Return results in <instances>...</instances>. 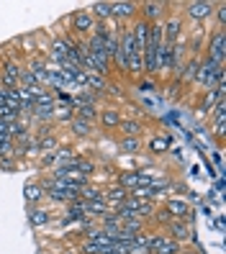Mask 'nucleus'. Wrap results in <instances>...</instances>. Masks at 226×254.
Masks as SVG:
<instances>
[{"label": "nucleus", "mask_w": 226, "mask_h": 254, "mask_svg": "<svg viewBox=\"0 0 226 254\" xmlns=\"http://www.w3.org/2000/svg\"><path fill=\"white\" fill-rule=\"evenodd\" d=\"M52 118H54V121H59V124H70L72 118H75V108L72 106H62V103H54Z\"/></svg>", "instance_id": "nucleus-26"}, {"label": "nucleus", "mask_w": 226, "mask_h": 254, "mask_svg": "<svg viewBox=\"0 0 226 254\" xmlns=\"http://www.w3.org/2000/svg\"><path fill=\"white\" fill-rule=\"evenodd\" d=\"M126 198H129V190L118 188V185L105 188V203H108V208H111V211H116V208L121 205V203H126Z\"/></svg>", "instance_id": "nucleus-15"}, {"label": "nucleus", "mask_w": 226, "mask_h": 254, "mask_svg": "<svg viewBox=\"0 0 226 254\" xmlns=\"http://www.w3.org/2000/svg\"><path fill=\"white\" fill-rule=\"evenodd\" d=\"M214 8H216V3H211V0H190V3L183 5V13L190 21L201 23V21H208L214 16Z\"/></svg>", "instance_id": "nucleus-4"}, {"label": "nucleus", "mask_w": 226, "mask_h": 254, "mask_svg": "<svg viewBox=\"0 0 226 254\" xmlns=\"http://www.w3.org/2000/svg\"><path fill=\"white\" fill-rule=\"evenodd\" d=\"M118 128H121V136H134V139H139L144 133V124L139 118H121Z\"/></svg>", "instance_id": "nucleus-17"}, {"label": "nucleus", "mask_w": 226, "mask_h": 254, "mask_svg": "<svg viewBox=\"0 0 226 254\" xmlns=\"http://www.w3.org/2000/svg\"><path fill=\"white\" fill-rule=\"evenodd\" d=\"M49 216H52V213L47 211V208H41V205H31V208H28V223H31L34 229L47 226V223L52 221Z\"/></svg>", "instance_id": "nucleus-18"}, {"label": "nucleus", "mask_w": 226, "mask_h": 254, "mask_svg": "<svg viewBox=\"0 0 226 254\" xmlns=\"http://www.w3.org/2000/svg\"><path fill=\"white\" fill-rule=\"evenodd\" d=\"M142 149V139H134V136H121L118 139V152L121 154H137Z\"/></svg>", "instance_id": "nucleus-25"}, {"label": "nucleus", "mask_w": 226, "mask_h": 254, "mask_svg": "<svg viewBox=\"0 0 226 254\" xmlns=\"http://www.w3.org/2000/svg\"><path fill=\"white\" fill-rule=\"evenodd\" d=\"M90 13H93V18H95L98 23L113 21V16H111V3H105V0H98V3L90 5Z\"/></svg>", "instance_id": "nucleus-23"}, {"label": "nucleus", "mask_w": 226, "mask_h": 254, "mask_svg": "<svg viewBox=\"0 0 226 254\" xmlns=\"http://www.w3.org/2000/svg\"><path fill=\"white\" fill-rule=\"evenodd\" d=\"M21 62L16 59H5L3 64H0V85L13 90V87H18V74H21Z\"/></svg>", "instance_id": "nucleus-6"}, {"label": "nucleus", "mask_w": 226, "mask_h": 254, "mask_svg": "<svg viewBox=\"0 0 226 254\" xmlns=\"http://www.w3.org/2000/svg\"><path fill=\"white\" fill-rule=\"evenodd\" d=\"M214 16H216V21H219V26H216V28H224V23H226V3H216Z\"/></svg>", "instance_id": "nucleus-33"}, {"label": "nucleus", "mask_w": 226, "mask_h": 254, "mask_svg": "<svg viewBox=\"0 0 226 254\" xmlns=\"http://www.w3.org/2000/svg\"><path fill=\"white\" fill-rule=\"evenodd\" d=\"M224 113H226V103H224V100H219L216 106L211 108V113H208V116H211V121L216 124V121H224Z\"/></svg>", "instance_id": "nucleus-32"}, {"label": "nucleus", "mask_w": 226, "mask_h": 254, "mask_svg": "<svg viewBox=\"0 0 226 254\" xmlns=\"http://www.w3.org/2000/svg\"><path fill=\"white\" fill-rule=\"evenodd\" d=\"M5 93H8V90H5L3 85H0V106H5Z\"/></svg>", "instance_id": "nucleus-39"}, {"label": "nucleus", "mask_w": 226, "mask_h": 254, "mask_svg": "<svg viewBox=\"0 0 226 254\" xmlns=\"http://www.w3.org/2000/svg\"><path fill=\"white\" fill-rule=\"evenodd\" d=\"M129 28H131L134 41H137V52H144L149 47V28H152V23L137 18V21H134V26H129Z\"/></svg>", "instance_id": "nucleus-12"}, {"label": "nucleus", "mask_w": 226, "mask_h": 254, "mask_svg": "<svg viewBox=\"0 0 226 254\" xmlns=\"http://www.w3.org/2000/svg\"><path fill=\"white\" fill-rule=\"evenodd\" d=\"M72 164H75V170H77V172H82L85 177L95 175V162H93V159H87V157H77V159H75Z\"/></svg>", "instance_id": "nucleus-30"}, {"label": "nucleus", "mask_w": 226, "mask_h": 254, "mask_svg": "<svg viewBox=\"0 0 226 254\" xmlns=\"http://www.w3.org/2000/svg\"><path fill=\"white\" fill-rule=\"evenodd\" d=\"M111 211V208H108V203H105V200H93V203H85V213L87 216H105V213H108Z\"/></svg>", "instance_id": "nucleus-29"}, {"label": "nucleus", "mask_w": 226, "mask_h": 254, "mask_svg": "<svg viewBox=\"0 0 226 254\" xmlns=\"http://www.w3.org/2000/svg\"><path fill=\"white\" fill-rule=\"evenodd\" d=\"M137 16L147 23H162L164 16H167V3H159V0H147V3H139V13Z\"/></svg>", "instance_id": "nucleus-5"}, {"label": "nucleus", "mask_w": 226, "mask_h": 254, "mask_svg": "<svg viewBox=\"0 0 226 254\" xmlns=\"http://www.w3.org/2000/svg\"><path fill=\"white\" fill-rule=\"evenodd\" d=\"M195 85L201 90H214L216 85H224V64H216L208 57H203L198 64V72H195Z\"/></svg>", "instance_id": "nucleus-1"}, {"label": "nucleus", "mask_w": 226, "mask_h": 254, "mask_svg": "<svg viewBox=\"0 0 226 254\" xmlns=\"http://www.w3.org/2000/svg\"><path fill=\"white\" fill-rule=\"evenodd\" d=\"M162 31H164V44H175L183 36V16H167L162 21Z\"/></svg>", "instance_id": "nucleus-8"}, {"label": "nucleus", "mask_w": 226, "mask_h": 254, "mask_svg": "<svg viewBox=\"0 0 226 254\" xmlns=\"http://www.w3.org/2000/svg\"><path fill=\"white\" fill-rule=\"evenodd\" d=\"M164 211L170 213L172 221H188L190 218V205L188 200H180V198H170V200H164Z\"/></svg>", "instance_id": "nucleus-9"}, {"label": "nucleus", "mask_w": 226, "mask_h": 254, "mask_svg": "<svg viewBox=\"0 0 226 254\" xmlns=\"http://www.w3.org/2000/svg\"><path fill=\"white\" fill-rule=\"evenodd\" d=\"M0 170H16V162L13 159H0Z\"/></svg>", "instance_id": "nucleus-37"}, {"label": "nucleus", "mask_w": 226, "mask_h": 254, "mask_svg": "<svg viewBox=\"0 0 226 254\" xmlns=\"http://www.w3.org/2000/svg\"><path fill=\"white\" fill-rule=\"evenodd\" d=\"M152 254H180L183 252V244H177L175 239H170L167 234H154V242H152Z\"/></svg>", "instance_id": "nucleus-7"}, {"label": "nucleus", "mask_w": 226, "mask_h": 254, "mask_svg": "<svg viewBox=\"0 0 226 254\" xmlns=\"http://www.w3.org/2000/svg\"><path fill=\"white\" fill-rule=\"evenodd\" d=\"M118 188H124V190H134V188H142V177H139V170H131V172H121L118 175V180H116Z\"/></svg>", "instance_id": "nucleus-20"}, {"label": "nucleus", "mask_w": 226, "mask_h": 254, "mask_svg": "<svg viewBox=\"0 0 226 254\" xmlns=\"http://www.w3.org/2000/svg\"><path fill=\"white\" fill-rule=\"evenodd\" d=\"M80 254H103V249H100L98 244H93V242H85V244L80 247Z\"/></svg>", "instance_id": "nucleus-34"}, {"label": "nucleus", "mask_w": 226, "mask_h": 254, "mask_svg": "<svg viewBox=\"0 0 226 254\" xmlns=\"http://www.w3.org/2000/svg\"><path fill=\"white\" fill-rule=\"evenodd\" d=\"M67 126H70V131L75 133V136H80V139L93 136V131H95V126H93V124L82 121V118H77V116H75V118H72V121H70Z\"/></svg>", "instance_id": "nucleus-21"}, {"label": "nucleus", "mask_w": 226, "mask_h": 254, "mask_svg": "<svg viewBox=\"0 0 226 254\" xmlns=\"http://www.w3.org/2000/svg\"><path fill=\"white\" fill-rule=\"evenodd\" d=\"M98 106H77L75 108V116L77 118H82V121H87V124H95L98 121Z\"/></svg>", "instance_id": "nucleus-28"}, {"label": "nucleus", "mask_w": 226, "mask_h": 254, "mask_svg": "<svg viewBox=\"0 0 226 254\" xmlns=\"http://www.w3.org/2000/svg\"><path fill=\"white\" fill-rule=\"evenodd\" d=\"M121 113H118L116 108H100L98 111V124L103 128H118V124H121Z\"/></svg>", "instance_id": "nucleus-16"}, {"label": "nucleus", "mask_w": 226, "mask_h": 254, "mask_svg": "<svg viewBox=\"0 0 226 254\" xmlns=\"http://www.w3.org/2000/svg\"><path fill=\"white\" fill-rule=\"evenodd\" d=\"M198 64H201V59H198V57H190L188 62L183 64V69H180V82H183V85L195 82V72H198Z\"/></svg>", "instance_id": "nucleus-22"}, {"label": "nucleus", "mask_w": 226, "mask_h": 254, "mask_svg": "<svg viewBox=\"0 0 226 254\" xmlns=\"http://www.w3.org/2000/svg\"><path fill=\"white\" fill-rule=\"evenodd\" d=\"M23 198H26L28 208H31V205H39V203L44 200V190H41V185H39V183H26V188H23Z\"/></svg>", "instance_id": "nucleus-24"}, {"label": "nucleus", "mask_w": 226, "mask_h": 254, "mask_svg": "<svg viewBox=\"0 0 226 254\" xmlns=\"http://www.w3.org/2000/svg\"><path fill=\"white\" fill-rule=\"evenodd\" d=\"M70 26H72V34L75 36H90V34H93L95 18H93V13H90V8L75 10L72 18H70Z\"/></svg>", "instance_id": "nucleus-3"}, {"label": "nucleus", "mask_w": 226, "mask_h": 254, "mask_svg": "<svg viewBox=\"0 0 226 254\" xmlns=\"http://www.w3.org/2000/svg\"><path fill=\"white\" fill-rule=\"evenodd\" d=\"M80 198H82L85 203H93V200H105V190H103V188H98V185H85V188L80 190Z\"/></svg>", "instance_id": "nucleus-27"}, {"label": "nucleus", "mask_w": 226, "mask_h": 254, "mask_svg": "<svg viewBox=\"0 0 226 254\" xmlns=\"http://www.w3.org/2000/svg\"><path fill=\"white\" fill-rule=\"evenodd\" d=\"M172 62H175V52H172V44H164L157 52V74H167L172 69Z\"/></svg>", "instance_id": "nucleus-14"}, {"label": "nucleus", "mask_w": 226, "mask_h": 254, "mask_svg": "<svg viewBox=\"0 0 226 254\" xmlns=\"http://www.w3.org/2000/svg\"><path fill=\"white\" fill-rule=\"evenodd\" d=\"M137 13H139V3H131V0H126V3H111V16L118 23L137 18Z\"/></svg>", "instance_id": "nucleus-10"}, {"label": "nucleus", "mask_w": 226, "mask_h": 254, "mask_svg": "<svg viewBox=\"0 0 226 254\" xmlns=\"http://www.w3.org/2000/svg\"><path fill=\"white\" fill-rule=\"evenodd\" d=\"M39 164H41V167H54V152H49V154H44Z\"/></svg>", "instance_id": "nucleus-36"}, {"label": "nucleus", "mask_w": 226, "mask_h": 254, "mask_svg": "<svg viewBox=\"0 0 226 254\" xmlns=\"http://www.w3.org/2000/svg\"><path fill=\"white\" fill-rule=\"evenodd\" d=\"M147 254H152V252H147Z\"/></svg>", "instance_id": "nucleus-40"}, {"label": "nucleus", "mask_w": 226, "mask_h": 254, "mask_svg": "<svg viewBox=\"0 0 226 254\" xmlns=\"http://www.w3.org/2000/svg\"><path fill=\"white\" fill-rule=\"evenodd\" d=\"M162 41H164L162 23H152V28H149V47H162Z\"/></svg>", "instance_id": "nucleus-31"}, {"label": "nucleus", "mask_w": 226, "mask_h": 254, "mask_svg": "<svg viewBox=\"0 0 226 254\" xmlns=\"http://www.w3.org/2000/svg\"><path fill=\"white\" fill-rule=\"evenodd\" d=\"M170 146H172V139L167 136V133H154V136L147 141V149H149L152 154H164Z\"/></svg>", "instance_id": "nucleus-19"}, {"label": "nucleus", "mask_w": 226, "mask_h": 254, "mask_svg": "<svg viewBox=\"0 0 226 254\" xmlns=\"http://www.w3.org/2000/svg\"><path fill=\"white\" fill-rule=\"evenodd\" d=\"M206 57L216 64H224V57H226V34H224V28H214V34L206 39Z\"/></svg>", "instance_id": "nucleus-2"}, {"label": "nucleus", "mask_w": 226, "mask_h": 254, "mask_svg": "<svg viewBox=\"0 0 226 254\" xmlns=\"http://www.w3.org/2000/svg\"><path fill=\"white\" fill-rule=\"evenodd\" d=\"M219 100H224V85H216L214 90H203V98L198 103V113L201 116H208L211 108H214Z\"/></svg>", "instance_id": "nucleus-13"}, {"label": "nucleus", "mask_w": 226, "mask_h": 254, "mask_svg": "<svg viewBox=\"0 0 226 254\" xmlns=\"http://www.w3.org/2000/svg\"><path fill=\"white\" fill-rule=\"evenodd\" d=\"M164 234H167L170 239H175L177 244L190 242V239H193V231L188 226V221H170L167 226H164Z\"/></svg>", "instance_id": "nucleus-11"}, {"label": "nucleus", "mask_w": 226, "mask_h": 254, "mask_svg": "<svg viewBox=\"0 0 226 254\" xmlns=\"http://www.w3.org/2000/svg\"><path fill=\"white\" fill-rule=\"evenodd\" d=\"M214 128H216V136H219V139H224V121H216V124H214Z\"/></svg>", "instance_id": "nucleus-38"}, {"label": "nucleus", "mask_w": 226, "mask_h": 254, "mask_svg": "<svg viewBox=\"0 0 226 254\" xmlns=\"http://www.w3.org/2000/svg\"><path fill=\"white\" fill-rule=\"evenodd\" d=\"M139 90H142V93L154 90V80H152V77H139Z\"/></svg>", "instance_id": "nucleus-35"}]
</instances>
